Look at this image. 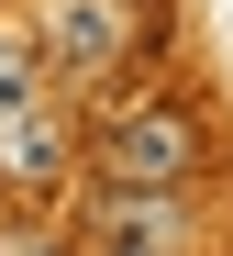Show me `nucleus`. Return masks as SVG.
Wrapping results in <instances>:
<instances>
[{
  "instance_id": "nucleus-2",
  "label": "nucleus",
  "mask_w": 233,
  "mask_h": 256,
  "mask_svg": "<svg viewBox=\"0 0 233 256\" xmlns=\"http://www.w3.org/2000/svg\"><path fill=\"white\" fill-rule=\"evenodd\" d=\"M145 34H167V12H145V0H44L33 12L44 67H67V78H122L145 56Z\"/></svg>"
},
{
  "instance_id": "nucleus-6",
  "label": "nucleus",
  "mask_w": 233,
  "mask_h": 256,
  "mask_svg": "<svg viewBox=\"0 0 233 256\" xmlns=\"http://www.w3.org/2000/svg\"><path fill=\"white\" fill-rule=\"evenodd\" d=\"M0 256H67V234H56V223H33V212H22V223H0Z\"/></svg>"
},
{
  "instance_id": "nucleus-7",
  "label": "nucleus",
  "mask_w": 233,
  "mask_h": 256,
  "mask_svg": "<svg viewBox=\"0 0 233 256\" xmlns=\"http://www.w3.org/2000/svg\"><path fill=\"white\" fill-rule=\"evenodd\" d=\"M100 256H145V245H100Z\"/></svg>"
},
{
  "instance_id": "nucleus-5",
  "label": "nucleus",
  "mask_w": 233,
  "mask_h": 256,
  "mask_svg": "<svg viewBox=\"0 0 233 256\" xmlns=\"http://www.w3.org/2000/svg\"><path fill=\"white\" fill-rule=\"evenodd\" d=\"M44 90V45H33V22H0V100H33Z\"/></svg>"
},
{
  "instance_id": "nucleus-1",
  "label": "nucleus",
  "mask_w": 233,
  "mask_h": 256,
  "mask_svg": "<svg viewBox=\"0 0 233 256\" xmlns=\"http://www.w3.org/2000/svg\"><path fill=\"white\" fill-rule=\"evenodd\" d=\"M100 178L122 190H200V167H211V122L189 100H122L100 122V145H78Z\"/></svg>"
},
{
  "instance_id": "nucleus-3",
  "label": "nucleus",
  "mask_w": 233,
  "mask_h": 256,
  "mask_svg": "<svg viewBox=\"0 0 233 256\" xmlns=\"http://www.w3.org/2000/svg\"><path fill=\"white\" fill-rule=\"evenodd\" d=\"M78 178V122L56 112V100H0V190L11 200H56Z\"/></svg>"
},
{
  "instance_id": "nucleus-4",
  "label": "nucleus",
  "mask_w": 233,
  "mask_h": 256,
  "mask_svg": "<svg viewBox=\"0 0 233 256\" xmlns=\"http://www.w3.org/2000/svg\"><path fill=\"white\" fill-rule=\"evenodd\" d=\"M89 245H145V256L200 245V190H122V178H100L89 190Z\"/></svg>"
}]
</instances>
